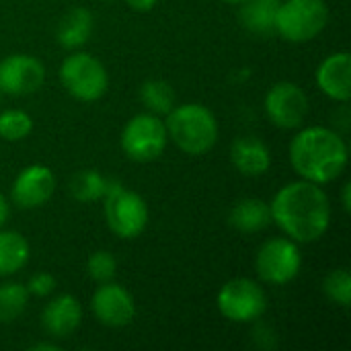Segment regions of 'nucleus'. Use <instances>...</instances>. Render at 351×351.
<instances>
[{"mask_svg":"<svg viewBox=\"0 0 351 351\" xmlns=\"http://www.w3.org/2000/svg\"><path fill=\"white\" fill-rule=\"evenodd\" d=\"M224 2H228V4H243V2H247V0H224Z\"/></svg>","mask_w":351,"mask_h":351,"instance_id":"obj_32","label":"nucleus"},{"mask_svg":"<svg viewBox=\"0 0 351 351\" xmlns=\"http://www.w3.org/2000/svg\"><path fill=\"white\" fill-rule=\"evenodd\" d=\"M27 286V292L29 296H35V298H47L56 292V276H51L49 271H37L29 278V282L25 284Z\"/></svg>","mask_w":351,"mask_h":351,"instance_id":"obj_27","label":"nucleus"},{"mask_svg":"<svg viewBox=\"0 0 351 351\" xmlns=\"http://www.w3.org/2000/svg\"><path fill=\"white\" fill-rule=\"evenodd\" d=\"M90 311L101 325L119 329L136 319V300L128 288L111 280L99 284L90 298Z\"/></svg>","mask_w":351,"mask_h":351,"instance_id":"obj_12","label":"nucleus"},{"mask_svg":"<svg viewBox=\"0 0 351 351\" xmlns=\"http://www.w3.org/2000/svg\"><path fill=\"white\" fill-rule=\"evenodd\" d=\"M60 80L66 93L82 103L103 99L109 88V72L105 64L86 51H74L62 62Z\"/></svg>","mask_w":351,"mask_h":351,"instance_id":"obj_6","label":"nucleus"},{"mask_svg":"<svg viewBox=\"0 0 351 351\" xmlns=\"http://www.w3.org/2000/svg\"><path fill=\"white\" fill-rule=\"evenodd\" d=\"M56 175L45 165H29L19 171L10 187V202L21 210H37L56 193Z\"/></svg>","mask_w":351,"mask_h":351,"instance_id":"obj_13","label":"nucleus"},{"mask_svg":"<svg viewBox=\"0 0 351 351\" xmlns=\"http://www.w3.org/2000/svg\"><path fill=\"white\" fill-rule=\"evenodd\" d=\"M33 132V119L23 109H6L0 113V138L6 142H21Z\"/></svg>","mask_w":351,"mask_h":351,"instance_id":"obj_24","label":"nucleus"},{"mask_svg":"<svg viewBox=\"0 0 351 351\" xmlns=\"http://www.w3.org/2000/svg\"><path fill=\"white\" fill-rule=\"evenodd\" d=\"M329 23L325 0H284L276 14V35L288 43H308Z\"/></svg>","mask_w":351,"mask_h":351,"instance_id":"obj_4","label":"nucleus"},{"mask_svg":"<svg viewBox=\"0 0 351 351\" xmlns=\"http://www.w3.org/2000/svg\"><path fill=\"white\" fill-rule=\"evenodd\" d=\"M230 162L243 177H261L271 167V150L261 138L241 136L230 144Z\"/></svg>","mask_w":351,"mask_h":351,"instance_id":"obj_16","label":"nucleus"},{"mask_svg":"<svg viewBox=\"0 0 351 351\" xmlns=\"http://www.w3.org/2000/svg\"><path fill=\"white\" fill-rule=\"evenodd\" d=\"M341 204H343V210H346V212H350L351 210V183H346V185H343Z\"/></svg>","mask_w":351,"mask_h":351,"instance_id":"obj_30","label":"nucleus"},{"mask_svg":"<svg viewBox=\"0 0 351 351\" xmlns=\"http://www.w3.org/2000/svg\"><path fill=\"white\" fill-rule=\"evenodd\" d=\"M220 315L239 325L257 323L267 311V294L263 286H259L251 278H234L228 280L216 298Z\"/></svg>","mask_w":351,"mask_h":351,"instance_id":"obj_8","label":"nucleus"},{"mask_svg":"<svg viewBox=\"0 0 351 351\" xmlns=\"http://www.w3.org/2000/svg\"><path fill=\"white\" fill-rule=\"evenodd\" d=\"M228 224L239 232H261L271 224L269 204L259 197H245L232 206L228 214Z\"/></svg>","mask_w":351,"mask_h":351,"instance_id":"obj_18","label":"nucleus"},{"mask_svg":"<svg viewBox=\"0 0 351 351\" xmlns=\"http://www.w3.org/2000/svg\"><path fill=\"white\" fill-rule=\"evenodd\" d=\"M45 82V66L31 53H10L0 60V93L27 97L37 93Z\"/></svg>","mask_w":351,"mask_h":351,"instance_id":"obj_11","label":"nucleus"},{"mask_svg":"<svg viewBox=\"0 0 351 351\" xmlns=\"http://www.w3.org/2000/svg\"><path fill=\"white\" fill-rule=\"evenodd\" d=\"M263 109L276 128L298 130L308 115V95L296 82L280 80L265 93Z\"/></svg>","mask_w":351,"mask_h":351,"instance_id":"obj_10","label":"nucleus"},{"mask_svg":"<svg viewBox=\"0 0 351 351\" xmlns=\"http://www.w3.org/2000/svg\"><path fill=\"white\" fill-rule=\"evenodd\" d=\"M323 292L325 296L341 308H350L351 306V276L348 269L339 267L327 274V278L323 280Z\"/></svg>","mask_w":351,"mask_h":351,"instance_id":"obj_25","label":"nucleus"},{"mask_svg":"<svg viewBox=\"0 0 351 351\" xmlns=\"http://www.w3.org/2000/svg\"><path fill=\"white\" fill-rule=\"evenodd\" d=\"M282 0H247L241 4V23L253 35H274Z\"/></svg>","mask_w":351,"mask_h":351,"instance_id":"obj_19","label":"nucleus"},{"mask_svg":"<svg viewBox=\"0 0 351 351\" xmlns=\"http://www.w3.org/2000/svg\"><path fill=\"white\" fill-rule=\"evenodd\" d=\"M350 160L346 138L325 125H308L290 142V165L294 173L311 183L327 185L343 175Z\"/></svg>","mask_w":351,"mask_h":351,"instance_id":"obj_2","label":"nucleus"},{"mask_svg":"<svg viewBox=\"0 0 351 351\" xmlns=\"http://www.w3.org/2000/svg\"><path fill=\"white\" fill-rule=\"evenodd\" d=\"M169 140L189 156H202L210 152L218 142V119L202 103L175 105L165 115Z\"/></svg>","mask_w":351,"mask_h":351,"instance_id":"obj_3","label":"nucleus"},{"mask_svg":"<svg viewBox=\"0 0 351 351\" xmlns=\"http://www.w3.org/2000/svg\"><path fill=\"white\" fill-rule=\"evenodd\" d=\"M255 269L261 282L271 286H286L298 278L302 269V253L300 245L292 239L274 237L267 239L257 255H255Z\"/></svg>","mask_w":351,"mask_h":351,"instance_id":"obj_9","label":"nucleus"},{"mask_svg":"<svg viewBox=\"0 0 351 351\" xmlns=\"http://www.w3.org/2000/svg\"><path fill=\"white\" fill-rule=\"evenodd\" d=\"M86 274L97 282V284H105L111 282L117 274V259L113 253L109 251H95L88 261H86Z\"/></svg>","mask_w":351,"mask_h":351,"instance_id":"obj_26","label":"nucleus"},{"mask_svg":"<svg viewBox=\"0 0 351 351\" xmlns=\"http://www.w3.org/2000/svg\"><path fill=\"white\" fill-rule=\"evenodd\" d=\"M103 199H105L103 204L105 222L115 237L123 241H132L146 230L150 212L140 193L125 189L121 183L111 181Z\"/></svg>","mask_w":351,"mask_h":351,"instance_id":"obj_5","label":"nucleus"},{"mask_svg":"<svg viewBox=\"0 0 351 351\" xmlns=\"http://www.w3.org/2000/svg\"><path fill=\"white\" fill-rule=\"evenodd\" d=\"M8 216H10V204H8L6 195H4V193H0V228L6 224Z\"/></svg>","mask_w":351,"mask_h":351,"instance_id":"obj_29","label":"nucleus"},{"mask_svg":"<svg viewBox=\"0 0 351 351\" xmlns=\"http://www.w3.org/2000/svg\"><path fill=\"white\" fill-rule=\"evenodd\" d=\"M29 292L27 286L21 282H4L0 284V323H12L16 321L27 304H29Z\"/></svg>","mask_w":351,"mask_h":351,"instance_id":"obj_23","label":"nucleus"},{"mask_svg":"<svg viewBox=\"0 0 351 351\" xmlns=\"http://www.w3.org/2000/svg\"><path fill=\"white\" fill-rule=\"evenodd\" d=\"M109 179L103 177L99 171L95 169H84L78 171L72 179H70V195L80 202V204H88V202H99L105 197L107 189H109Z\"/></svg>","mask_w":351,"mask_h":351,"instance_id":"obj_21","label":"nucleus"},{"mask_svg":"<svg viewBox=\"0 0 351 351\" xmlns=\"http://www.w3.org/2000/svg\"><path fill=\"white\" fill-rule=\"evenodd\" d=\"M156 2L158 0H125V4L132 10H136V12H148V10H152L156 6Z\"/></svg>","mask_w":351,"mask_h":351,"instance_id":"obj_28","label":"nucleus"},{"mask_svg":"<svg viewBox=\"0 0 351 351\" xmlns=\"http://www.w3.org/2000/svg\"><path fill=\"white\" fill-rule=\"evenodd\" d=\"M31 257L27 239L16 230L0 228V278L19 274Z\"/></svg>","mask_w":351,"mask_h":351,"instance_id":"obj_20","label":"nucleus"},{"mask_svg":"<svg viewBox=\"0 0 351 351\" xmlns=\"http://www.w3.org/2000/svg\"><path fill=\"white\" fill-rule=\"evenodd\" d=\"M123 154L134 162H152L167 150L169 134L165 119L150 111L130 117L119 138Z\"/></svg>","mask_w":351,"mask_h":351,"instance_id":"obj_7","label":"nucleus"},{"mask_svg":"<svg viewBox=\"0 0 351 351\" xmlns=\"http://www.w3.org/2000/svg\"><path fill=\"white\" fill-rule=\"evenodd\" d=\"M31 351H60V346L58 343H35V346H31L29 348Z\"/></svg>","mask_w":351,"mask_h":351,"instance_id":"obj_31","label":"nucleus"},{"mask_svg":"<svg viewBox=\"0 0 351 351\" xmlns=\"http://www.w3.org/2000/svg\"><path fill=\"white\" fill-rule=\"evenodd\" d=\"M140 101L146 111L154 115H167L175 107V90L167 80L150 78L140 86Z\"/></svg>","mask_w":351,"mask_h":351,"instance_id":"obj_22","label":"nucleus"},{"mask_svg":"<svg viewBox=\"0 0 351 351\" xmlns=\"http://www.w3.org/2000/svg\"><path fill=\"white\" fill-rule=\"evenodd\" d=\"M317 86L325 97L337 103H348L351 97V56L350 51H335L327 56L315 74Z\"/></svg>","mask_w":351,"mask_h":351,"instance_id":"obj_14","label":"nucleus"},{"mask_svg":"<svg viewBox=\"0 0 351 351\" xmlns=\"http://www.w3.org/2000/svg\"><path fill=\"white\" fill-rule=\"evenodd\" d=\"M82 323V304L72 294H60L51 298L43 313L41 325L53 339H68Z\"/></svg>","mask_w":351,"mask_h":351,"instance_id":"obj_15","label":"nucleus"},{"mask_svg":"<svg viewBox=\"0 0 351 351\" xmlns=\"http://www.w3.org/2000/svg\"><path fill=\"white\" fill-rule=\"evenodd\" d=\"M93 12L88 8L76 6L72 10H68L56 29V41L64 47V49H78L82 47L90 35H93Z\"/></svg>","mask_w":351,"mask_h":351,"instance_id":"obj_17","label":"nucleus"},{"mask_svg":"<svg viewBox=\"0 0 351 351\" xmlns=\"http://www.w3.org/2000/svg\"><path fill=\"white\" fill-rule=\"evenodd\" d=\"M271 222L298 245L323 239L331 226V202L323 185L298 179L280 187L269 202Z\"/></svg>","mask_w":351,"mask_h":351,"instance_id":"obj_1","label":"nucleus"}]
</instances>
